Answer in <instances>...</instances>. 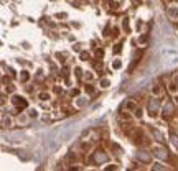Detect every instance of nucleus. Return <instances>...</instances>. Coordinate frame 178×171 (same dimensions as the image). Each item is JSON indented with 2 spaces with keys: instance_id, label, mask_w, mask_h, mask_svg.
I'll list each match as a JSON object with an SVG mask.
<instances>
[{
  "instance_id": "obj_8",
  "label": "nucleus",
  "mask_w": 178,
  "mask_h": 171,
  "mask_svg": "<svg viewBox=\"0 0 178 171\" xmlns=\"http://www.w3.org/2000/svg\"><path fill=\"white\" fill-rule=\"evenodd\" d=\"M20 77H22V81H28V72H27V71H23Z\"/></svg>"
},
{
  "instance_id": "obj_12",
  "label": "nucleus",
  "mask_w": 178,
  "mask_h": 171,
  "mask_svg": "<svg viewBox=\"0 0 178 171\" xmlns=\"http://www.w3.org/2000/svg\"><path fill=\"white\" fill-rule=\"evenodd\" d=\"M81 58H83V61H87V59H89V54H87V53H83Z\"/></svg>"
},
{
  "instance_id": "obj_11",
  "label": "nucleus",
  "mask_w": 178,
  "mask_h": 171,
  "mask_svg": "<svg viewBox=\"0 0 178 171\" xmlns=\"http://www.w3.org/2000/svg\"><path fill=\"white\" fill-rule=\"evenodd\" d=\"M120 46H122V44H117V46H115V49H114V53H115V54H119V53L122 51V48H120Z\"/></svg>"
},
{
  "instance_id": "obj_13",
  "label": "nucleus",
  "mask_w": 178,
  "mask_h": 171,
  "mask_svg": "<svg viewBox=\"0 0 178 171\" xmlns=\"http://www.w3.org/2000/svg\"><path fill=\"white\" fill-rule=\"evenodd\" d=\"M107 86H109V81H107V79H102V87H107Z\"/></svg>"
},
{
  "instance_id": "obj_10",
  "label": "nucleus",
  "mask_w": 178,
  "mask_h": 171,
  "mask_svg": "<svg viewBox=\"0 0 178 171\" xmlns=\"http://www.w3.org/2000/svg\"><path fill=\"white\" fill-rule=\"evenodd\" d=\"M120 66H122V64H120V61H115V63H112V68H115V69H119Z\"/></svg>"
},
{
  "instance_id": "obj_14",
  "label": "nucleus",
  "mask_w": 178,
  "mask_h": 171,
  "mask_svg": "<svg viewBox=\"0 0 178 171\" xmlns=\"http://www.w3.org/2000/svg\"><path fill=\"white\" fill-rule=\"evenodd\" d=\"M86 91H87V92H92V91H94V89H92L91 86H86Z\"/></svg>"
},
{
  "instance_id": "obj_2",
  "label": "nucleus",
  "mask_w": 178,
  "mask_h": 171,
  "mask_svg": "<svg viewBox=\"0 0 178 171\" xmlns=\"http://www.w3.org/2000/svg\"><path fill=\"white\" fill-rule=\"evenodd\" d=\"M94 161L96 163H104V161H107V155L102 153V151H96L94 153Z\"/></svg>"
},
{
  "instance_id": "obj_7",
  "label": "nucleus",
  "mask_w": 178,
  "mask_h": 171,
  "mask_svg": "<svg viewBox=\"0 0 178 171\" xmlns=\"http://www.w3.org/2000/svg\"><path fill=\"white\" fill-rule=\"evenodd\" d=\"M147 41H148V35H147V33H145V35H142L140 38H138V43H140V44H145Z\"/></svg>"
},
{
  "instance_id": "obj_1",
  "label": "nucleus",
  "mask_w": 178,
  "mask_h": 171,
  "mask_svg": "<svg viewBox=\"0 0 178 171\" xmlns=\"http://www.w3.org/2000/svg\"><path fill=\"white\" fill-rule=\"evenodd\" d=\"M158 105H160L158 99H152V100H150V104H148V110H150V115H152V117H155V115H157Z\"/></svg>"
},
{
  "instance_id": "obj_15",
  "label": "nucleus",
  "mask_w": 178,
  "mask_h": 171,
  "mask_svg": "<svg viewBox=\"0 0 178 171\" xmlns=\"http://www.w3.org/2000/svg\"><path fill=\"white\" fill-rule=\"evenodd\" d=\"M40 97H41V99H43V100H46V97H48V94H40Z\"/></svg>"
},
{
  "instance_id": "obj_9",
  "label": "nucleus",
  "mask_w": 178,
  "mask_h": 171,
  "mask_svg": "<svg viewBox=\"0 0 178 171\" xmlns=\"http://www.w3.org/2000/svg\"><path fill=\"white\" fill-rule=\"evenodd\" d=\"M168 13H170L171 16H176V15H178V10H176V8H171V10H170Z\"/></svg>"
},
{
  "instance_id": "obj_5",
  "label": "nucleus",
  "mask_w": 178,
  "mask_h": 171,
  "mask_svg": "<svg viewBox=\"0 0 178 171\" xmlns=\"http://www.w3.org/2000/svg\"><path fill=\"white\" fill-rule=\"evenodd\" d=\"M155 155H157L158 158H162V160H165L166 156H168V153H166L165 150H162V148H157V150H155Z\"/></svg>"
},
{
  "instance_id": "obj_6",
  "label": "nucleus",
  "mask_w": 178,
  "mask_h": 171,
  "mask_svg": "<svg viewBox=\"0 0 178 171\" xmlns=\"http://www.w3.org/2000/svg\"><path fill=\"white\" fill-rule=\"evenodd\" d=\"M152 133H153V135L157 137V140H158V142H165V138H163V135H162V133H160V132H158V130H152Z\"/></svg>"
},
{
  "instance_id": "obj_4",
  "label": "nucleus",
  "mask_w": 178,
  "mask_h": 171,
  "mask_svg": "<svg viewBox=\"0 0 178 171\" xmlns=\"http://www.w3.org/2000/svg\"><path fill=\"white\" fill-rule=\"evenodd\" d=\"M137 158L140 160V161H145V163H148V161H150V155H148V153H145V151H138V153H137Z\"/></svg>"
},
{
  "instance_id": "obj_3",
  "label": "nucleus",
  "mask_w": 178,
  "mask_h": 171,
  "mask_svg": "<svg viewBox=\"0 0 178 171\" xmlns=\"http://www.w3.org/2000/svg\"><path fill=\"white\" fill-rule=\"evenodd\" d=\"M12 102L15 104L17 107H27V105H28V104H27V100H25V99H22V97H13V99H12Z\"/></svg>"
}]
</instances>
